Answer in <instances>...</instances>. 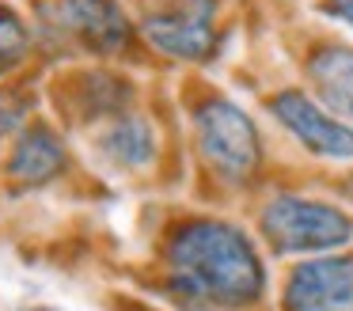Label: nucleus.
<instances>
[{"mask_svg": "<svg viewBox=\"0 0 353 311\" xmlns=\"http://www.w3.org/2000/svg\"><path fill=\"white\" fill-rule=\"evenodd\" d=\"M171 270L190 296L221 308H243L262 292V262L243 232L221 220L183 224L171 239Z\"/></svg>", "mask_w": 353, "mask_h": 311, "instance_id": "obj_1", "label": "nucleus"}, {"mask_svg": "<svg viewBox=\"0 0 353 311\" xmlns=\"http://www.w3.org/2000/svg\"><path fill=\"white\" fill-rule=\"evenodd\" d=\"M262 232L277 250H334L353 239V220L307 197H274L262 212Z\"/></svg>", "mask_w": 353, "mask_h": 311, "instance_id": "obj_2", "label": "nucleus"}, {"mask_svg": "<svg viewBox=\"0 0 353 311\" xmlns=\"http://www.w3.org/2000/svg\"><path fill=\"white\" fill-rule=\"evenodd\" d=\"M198 144L205 159L228 179H247L259 163V133L236 103L209 99L198 110Z\"/></svg>", "mask_w": 353, "mask_h": 311, "instance_id": "obj_3", "label": "nucleus"}, {"mask_svg": "<svg viewBox=\"0 0 353 311\" xmlns=\"http://www.w3.org/2000/svg\"><path fill=\"white\" fill-rule=\"evenodd\" d=\"M145 38L171 57L201 61L213 53V0H179L175 8L148 15Z\"/></svg>", "mask_w": 353, "mask_h": 311, "instance_id": "obj_4", "label": "nucleus"}, {"mask_svg": "<svg viewBox=\"0 0 353 311\" xmlns=\"http://www.w3.org/2000/svg\"><path fill=\"white\" fill-rule=\"evenodd\" d=\"M353 308V262L315 258L289 277L285 311H350Z\"/></svg>", "mask_w": 353, "mask_h": 311, "instance_id": "obj_5", "label": "nucleus"}, {"mask_svg": "<svg viewBox=\"0 0 353 311\" xmlns=\"http://www.w3.org/2000/svg\"><path fill=\"white\" fill-rule=\"evenodd\" d=\"M274 114L285 121V129H289L304 148L315 152V156L353 159V129L342 126V121H334L330 114H323L307 95H300V91L277 95L274 99Z\"/></svg>", "mask_w": 353, "mask_h": 311, "instance_id": "obj_6", "label": "nucleus"}, {"mask_svg": "<svg viewBox=\"0 0 353 311\" xmlns=\"http://www.w3.org/2000/svg\"><path fill=\"white\" fill-rule=\"evenodd\" d=\"M61 19L84 46L114 53L130 42V23L114 0H61Z\"/></svg>", "mask_w": 353, "mask_h": 311, "instance_id": "obj_7", "label": "nucleus"}, {"mask_svg": "<svg viewBox=\"0 0 353 311\" xmlns=\"http://www.w3.org/2000/svg\"><path fill=\"white\" fill-rule=\"evenodd\" d=\"M61 167H65L61 141H57L46 126H34V129H27L16 141V148H12L8 179L16 182V186H42V182H50Z\"/></svg>", "mask_w": 353, "mask_h": 311, "instance_id": "obj_8", "label": "nucleus"}, {"mask_svg": "<svg viewBox=\"0 0 353 311\" xmlns=\"http://www.w3.org/2000/svg\"><path fill=\"white\" fill-rule=\"evenodd\" d=\"M307 72H312V83L323 95V103L353 121V50L327 46L312 57Z\"/></svg>", "mask_w": 353, "mask_h": 311, "instance_id": "obj_9", "label": "nucleus"}, {"mask_svg": "<svg viewBox=\"0 0 353 311\" xmlns=\"http://www.w3.org/2000/svg\"><path fill=\"white\" fill-rule=\"evenodd\" d=\"M152 129L145 126L141 118H125V121H114V126L103 133V152H107L114 163L122 167H141L152 159Z\"/></svg>", "mask_w": 353, "mask_h": 311, "instance_id": "obj_10", "label": "nucleus"}, {"mask_svg": "<svg viewBox=\"0 0 353 311\" xmlns=\"http://www.w3.org/2000/svg\"><path fill=\"white\" fill-rule=\"evenodd\" d=\"M27 50V27L12 8H0V68L16 65Z\"/></svg>", "mask_w": 353, "mask_h": 311, "instance_id": "obj_11", "label": "nucleus"}, {"mask_svg": "<svg viewBox=\"0 0 353 311\" xmlns=\"http://www.w3.org/2000/svg\"><path fill=\"white\" fill-rule=\"evenodd\" d=\"M327 12L334 15V19H342V23H350V27H353V0H330Z\"/></svg>", "mask_w": 353, "mask_h": 311, "instance_id": "obj_12", "label": "nucleus"}]
</instances>
